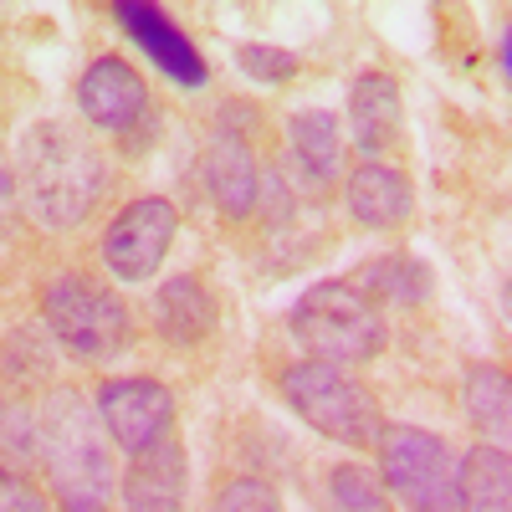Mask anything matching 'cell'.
Wrapping results in <instances>:
<instances>
[{"label":"cell","mask_w":512,"mask_h":512,"mask_svg":"<svg viewBox=\"0 0 512 512\" xmlns=\"http://www.w3.org/2000/svg\"><path fill=\"white\" fill-rule=\"evenodd\" d=\"M118 21L134 31V41L159 62L164 77H175L180 88H200V82H205V62H200V52L180 36V26L169 21L164 11L139 6V0H123V6H118Z\"/></svg>","instance_id":"11"},{"label":"cell","mask_w":512,"mask_h":512,"mask_svg":"<svg viewBox=\"0 0 512 512\" xmlns=\"http://www.w3.org/2000/svg\"><path fill=\"white\" fill-rule=\"evenodd\" d=\"M210 512H282V497L262 477H236V482L221 487V497H216Z\"/></svg>","instance_id":"22"},{"label":"cell","mask_w":512,"mask_h":512,"mask_svg":"<svg viewBox=\"0 0 512 512\" xmlns=\"http://www.w3.org/2000/svg\"><path fill=\"white\" fill-rule=\"evenodd\" d=\"M98 420H103L113 446L139 456L169 436V425H175V395L159 379H144V374L139 379H108L98 390Z\"/></svg>","instance_id":"8"},{"label":"cell","mask_w":512,"mask_h":512,"mask_svg":"<svg viewBox=\"0 0 512 512\" xmlns=\"http://www.w3.org/2000/svg\"><path fill=\"white\" fill-rule=\"evenodd\" d=\"M400 82L390 72H364L349 88V123H354V144L364 149V159L384 154L400 139Z\"/></svg>","instance_id":"12"},{"label":"cell","mask_w":512,"mask_h":512,"mask_svg":"<svg viewBox=\"0 0 512 512\" xmlns=\"http://www.w3.org/2000/svg\"><path fill=\"white\" fill-rule=\"evenodd\" d=\"M292 338L297 349H308V359L318 364H369L384 354L390 344V328H384V313L379 303L354 287V277H333V282H318L297 297L292 308Z\"/></svg>","instance_id":"3"},{"label":"cell","mask_w":512,"mask_h":512,"mask_svg":"<svg viewBox=\"0 0 512 512\" xmlns=\"http://www.w3.org/2000/svg\"><path fill=\"white\" fill-rule=\"evenodd\" d=\"M77 103H82V118L108 128V134H134V128L149 118V88L123 57H98L88 72H82Z\"/></svg>","instance_id":"9"},{"label":"cell","mask_w":512,"mask_h":512,"mask_svg":"<svg viewBox=\"0 0 512 512\" xmlns=\"http://www.w3.org/2000/svg\"><path fill=\"white\" fill-rule=\"evenodd\" d=\"M0 512H47V502H41V492L31 482H21L16 472L0 466Z\"/></svg>","instance_id":"23"},{"label":"cell","mask_w":512,"mask_h":512,"mask_svg":"<svg viewBox=\"0 0 512 512\" xmlns=\"http://www.w3.org/2000/svg\"><path fill=\"white\" fill-rule=\"evenodd\" d=\"M236 67H241L251 82H267V88L297 77V57L282 52V47H262V41H246V47H236Z\"/></svg>","instance_id":"21"},{"label":"cell","mask_w":512,"mask_h":512,"mask_svg":"<svg viewBox=\"0 0 512 512\" xmlns=\"http://www.w3.org/2000/svg\"><path fill=\"white\" fill-rule=\"evenodd\" d=\"M41 318L72 359H113L134 338L123 297L88 277H57L41 297Z\"/></svg>","instance_id":"5"},{"label":"cell","mask_w":512,"mask_h":512,"mask_svg":"<svg viewBox=\"0 0 512 512\" xmlns=\"http://www.w3.org/2000/svg\"><path fill=\"white\" fill-rule=\"evenodd\" d=\"M466 415H472L477 431L487 436H507V425H512V384H507V369L497 364H472L466 369Z\"/></svg>","instance_id":"19"},{"label":"cell","mask_w":512,"mask_h":512,"mask_svg":"<svg viewBox=\"0 0 512 512\" xmlns=\"http://www.w3.org/2000/svg\"><path fill=\"white\" fill-rule=\"evenodd\" d=\"M190 492V466L180 441H154L139 451L123 472V512H185Z\"/></svg>","instance_id":"10"},{"label":"cell","mask_w":512,"mask_h":512,"mask_svg":"<svg viewBox=\"0 0 512 512\" xmlns=\"http://www.w3.org/2000/svg\"><path fill=\"white\" fill-rule=\"evenodd\" d=\"M175 231H180V216L175 205L159 200V195H144L134 205H123L108 236H103V262L118 282H149L159 272V262L175 246Z\"/></svg>","instance_id":"7"},{"label":"cell","mask_w":512,"mask_h":512,"mask_svg":"<svg viewBox=\"0 0 512 512\" xmlns=\"http://www.w3.org/2000/svg\"><path fill=\"white\" fill-rule=\"evenodd\" d=\"M497 67H502V77H507V67H512V36H502V47H497Z\"/></svg>","instance_id":"25"},{"label":"cell","mask_w":512,"mask_h":512,"mask_svg":"<svg viewBox=\"0 0 512 512\" xmlns=\"http://www.w3.org/2000/svg\"><path fill=\"white\" fill-rule=\"evenodd\" d=\"M354 287H364L374 303L415 308L431 297V272L415 256H374V262H364V272H354Z\"/></svg>","instance_id":"18"},{"label":"cell","mask_w":512,"mask_h":512,"mask_svg":"<svg viewBox=\"0 0 512 512\" xmlns=\"http://www.w3.org/2000/svg\"><path fill=\"white\" fill-rule=\"evenodd\" d=\"M16 195H21V185H16V169L6 164V154H0V231H6V226L16 221Z\"/></svg>","instance_id":"24"},{"label":"cell","mask_w":512,"mask_h":512,"mask_svg":"<svg viewBox=\"0 0 512 512\" xmlns=\"http://www.w3.org/2000/svg\"><path fill=\"white\" fill-rule=\"evenodd\" d=\"M287 139H292V159L297 169L323 185L338 175V159H344V139H338V118L323 113V108H308V113H292L287 123Z\"/></svg>","instance_id":"17"},{"label":"cell","mask_w":512,"mask_h":512,"mask_svg":"<svg viewBox=\"0 0 512 512\" xmlns=\"http://www.w3.org/2000/svg\"><path fill=\"white\" fill-rule=\"evenodd\" d=\"M36 456L47 461L62 512H103L113 502V451L98 410L77 390H52L36 415Z\"/></svg>","instance_id":"2"},{"label":"cell","mask_w":512,"mask_h":512,"mask_svg":"<svg viewBox=\"0 0 512 512\" xmlns=\"http://www.w3.org/2000/svg\"><path fill=\"white\" fill-rule=\"evenodd\" d=\"M349 210H354V221L369 226V231H395V226L410 221V210H415L410 180L400 175V169H390V164L364 159L349 175Z\"/></svg>","instance_id":"13"},{"label":"cell","mask_w":512,"mask_h":512,"mask_svg":"<svg viewBox=\"0 0 512 512\" xmlns=\"http://www.w3.org/2000/svg\"><path fill=\"white\" fill-rule=\"evenodd\" d=\"M456 512H512V461L482 441L456 461Z\"/></svg>","instance_id":"16"},{"label":"cell","mask_w":512,"mask_h":512,"mask_svg":"<svg viewBox=\"0 0 512 512\" xmlns=\"http://www.w3.org/2000/svg\"><path fill=\"white\" fill-rule=\"evenodd\" d=\"M154 323L175 349H195L216 328V297L200 277H169L154 297Z\"/></svg>","instance_id":"14"},{"label":"cell","mask_w":512,"mask_h":512,"mask_svg":"<svg viewBox=\"0 0 512 512\" xmlns=\"http://www.w3.org/2000/svg\"><path fill=\"white\" fill-rule=\"evenodd\" d=\"M277 390L318 436H328L338 446H379V436H384V420H379L374 395L364 390L359 379H349L338 364L303 359V364L282 369Z\"/></svg>","instance_id":"4"},{"label":"cell","mask_w":512,"mask_h":512,"mask_svg":"<svg viewBox=\"0 0 512 512\" xmlns=\"http://www.w3.org/2000/svg\"><path fill=\"white\" fill-rule=\"evenodd\" d=\"M205 185L231 221H241L256 205V159H251V144L231 134V128H221L205 149Z\"/></svg>","instance_id":"15"},{"label":"cell","mask_w":512,"mask_h":512,"mask_svg":"<svg viewBox=\"0 0 512 512\" xmlns=\"http://www.w3.org/2000/svg\"><path fill=\"white\" fill-rule=\"evenodd\" d=\"M16 185H21L31 216L41 226L72 231V226L88 221L93 205L103 200L108 164L82 128H72L67 118H47V123L26 128L21 159H16Z\"/></svg>","instance_id":"1"},{"label":"cell","mask_w":512,"mask_h":512,"mask_svg":"<svg viewBox=\"0 0 512 512\" xmlns=\"http://www.w3.org/2000/svg\"><path fill=\"white\" fill-rule=\"evenodd\" d=\"M384 487L405 512H456V461L436 431L420 425H384L379 436Z\"/></svg>","instance_id":"6"},{"label":"cell","mask_w":512,"mask_h":512,"mask_svg":"<svg viewBox=\"0 0 512 512\" xmlns=\"http://www.w3.org/2000/svg\"><path fill=\"white\" fill-rule=\"evenodd\" d=\"M328 492H333V507L338 512H390V502H384V492L369 482L364 466H333L328 472Z\"/></svg>","instance_id":"20"}]
</instances>
